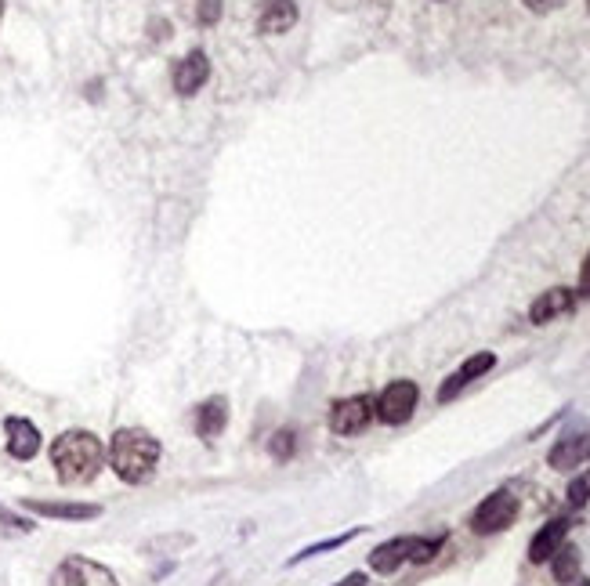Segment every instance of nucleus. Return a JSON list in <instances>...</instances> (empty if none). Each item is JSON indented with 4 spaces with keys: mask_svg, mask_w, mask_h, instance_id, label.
<instances>
[{
    "mask_svg": "<svg viewBox=\"0 0 590 586\" xmlns=\"http://www.w3.org/2000/svg\"><path fill=\"white\" fill-rule=\"evenodd\" d=\"M163 456V445L156 435H149L145 427H120L109 438V467L120 482L145 485L156 474Z\"/></svg>",
    "mask_w": 590,
    "mask_h": 586,
    "instance_id": "f257e3e1",
    "label": "nucleus"
},
{
    "mask_svg": "<svg viewBox=\"0 0 590 586\" xmlns=\"http://www.w3.org/2000/svg\"><path fill=\"white\" fill-rule=\"evenodd\" d=\"M51 464L62 485H87L102 471L105 445L95 431H66L51 442Z\"/></svg>",
    "mask_w": 590,
    "mask_h": 586,
    "instance_id": "f03ea898",
    "label": "nucleus"
},
{
    "mask_svg": "<svg viewBox=\"0 0 590 586\" xmlns=\"http://www.w3.org/2000/svg\"><path fill=\"white\" fill-rule=\"evenodd\" d=\"M518 511H522V503H518L514 492H507V489L489 492L486 500L475 507V514H471V532H475V536H496V532L511 529Z\"/></svg>",
    "mask_w": 590,
    "mask_h": 586,
    "instance_id": "7ed1b4c3",
    "label": "nucleus"
},
{
    "mask_svg": "<svg viewBox=\"0 0 590 586\" xmlns=\"http://www.w3.org/2000/svg\"><path fill=\"white\" fill-rule=\"evenodd\" d=\"M417 402H420V388L413 380H391L388 388L373 398V409H377V420H381V424L399 427L413 416Z\"/></svg>",
    "mask_w": 590,
    "mask_h": 586,
    "instance_id": "20e7f679",
    "label": "nucleus"
},
{
    "mask_svg": "<svg viewBox=\"0 0 590 586\" xmlns=\"http://www.w3.org/2000/svg\"><path fill=\"white\" fill-rule=\"evenodd\" d=\"M373 416H377V409H373L370 395L341 398V402L330 406V431H334V435H344V438L362 435V431L373 424Z\"/></svg>",
    "mask_w": 590,
    "mask_h": 586,
    "instance_id": "39448f33",
    "label": "nucleus"
},
{
    "mask_svg": "<svg viewBox=\"0 0 590 586\" xmlns=\"http://www.w3.org/2000/svg\"><path fill=\"white\" fill-rule=\"evenodd\" d=\"M51 586H120V583H116V576L105 565L73 554V558H66L51 572Z\"/></svg>",
    "mask_w": 590,
    "mask_h": 586,
    "instance_id": "423d86ee",
    "label": "nucleus"
},
{
    "mask_svg": "<svg viewBox=\"0 0 590 586\" xmlns=\"http://www.w3.org/2000/svg\"><path fill=\"white\" fill-rule=\"evenodd\" d=\"M496 366V355L493 351H478V355H471V359L460 362L453 373H449L446 380H442V388H438V402L446 406V402H453V398L460 395L464 388H471L475 380H482L489 373V369Z\"/></svg>",
    "mask_w": 590,
    "mask_h": 586,
    "instance_id": "0eeeda50",
    "label": "nucleus"
},
{
    "mask_svg": "<svg viewBox=\"0 0 590 586\" xmlns=\"http://www.w3.org/2000/svg\"><path fill=\"white\" fill-rule=\"evenodd\" d=\"M22 507L29 514H40V518H51V521H95L102 514L98 503H77V500H26Z\"/></svg>",
    "mask_w": 590,
    "mask_h": 586,
    "instance_id": "6e6552de",
    "label": "nucleus"
},
{
    "mask_svg": "<svg viewBox=\"0 0 590 586\" xmlns=\"http://www.w3.org/2000/svg\"><path fill=\"white\" fill-rule=\"evenodd\" d=\"M4 438H8V453L15 456V460H33V456L40 453V431L33 420H26V416H8L4 420Z\"/></svg>",
    "mask_w": 590,
    "mask_h": 586,
    "instance_id": "1a4fd4ad",
    "label": "nucleus"
},
{
    "mask_svg": "<svg viewBox=\"0 0 590 586\" xmlns=\"http://www.w3.org/2000/svg\"><path fill=\"white\" fill-rule=\"evenodd\" d=\"M590 460V431H580V435H562L551 445L547 453V464L554 471H576L580 464Z\"/></svg>",
    "mask_w": 590,
    "mask_h": 586,
    "instance_id": "9d476101",
    "label": "nucleus"
},
{
    "mask_svg": "<svg viewBox=\"0 0 590 586\" xmlns=\"http://www.w3.org/2000/svg\"><path fill=\"white\" fill-rule=\"evenodd\" d=\"M207 80H210V58H207V51H200V48L189 51V55L174 66V91L185 98L196 95Z\"/></svg>",
    "mask_w": 590,
    "mask_h": 586,
    "instance_id": "9b49d317",
    "label": "nucleus"
},
{
    "mask_svg": "<svg viewBox=\"0 0 590 586\" xmlns=\"http://www.w3.org/2000/svg\"><path fill=\"white\" fill-rule=\"evenodd\" d=\"M572 308H576V293L565 290V286H554V290L540 293L533 301L529 322H533V326H547V322L562 319V315H572Z\"/></svg>",
    "mask_w": 590,
    "mask_h": 586,
    "instance_id": "f8f14e48",
    "label": "nucleus"
},
{
    "mask_svg": "<svg viewBox=\"0 0 590 586\" xmlns=\"http://www.w3.org/2000/svg\"><path fill=\"white\" fill-rule=\"evenodd\" d=\"M192 424H196V435L203 438V442H218L221 431L229 427V398H207L200 409H196V416H192Z\"/></svg>",
    "mask_w": 590,
    "mask_h": 586,
    "instance_id": "ddd939ff",
    "label": "nucleus"
},
{
    "mask_svg": "<svg viewBox=\"0 0 590 586\" xmlns=\"http://www.w3.org/2000/svg\"><path fill=\"white\" fill-rule=\"evenodd\" d=\"M294 22H297L294 0H261L257 4V29L265 37H279L286 29H294Z\"/></svg>",
    "mask_w": 590,
    "mask_h": 586,
    "instance_id": "4468645a",
    "label": "nucleus"
},
{
    "mask_svg": "<svg viewBox=\"0 0 590 586\" xmlns=\"http://www.w3.org/2000/svg\"><path fill=\"white\" fill-rule=\"evenodd\" d=\"M569 529H572L569 518H551L547 525H540V532L529 539V561H533V565H543V561H551V554L565 543Z\"/></svg>",
    "mask_w": 590,
    "mask_h": 586,
    "instance_id": "2eb2a0df",
    "label": "nucleus"
},
{
    "mask_svg": "<svg viewBox=\"0 0 590 586\" xmlns=\"http://www.w3.org/2000/svg\"><path fill=\"white\" fill-rule=\"evenodd\" d=\"M410 547H413V536H395L381 547H373L370 554V568L377 576H395L406 561H410Z\"/></svg>",
    "mask_w": 590,
    "mask_h": 586,
    "instance_id": "dca6fc26",
    "label": "nucleus"
},
{
    "mask_svg": "<svg viewBox=\"0 0 590 586\" xmlns=\"http://www.w3.org/2000/svg\"><path fill=\"white\" fill-rule=\"evenodd\" d=\"M580 568H583V554H580V547H572V543H562V547L551 554V576H554V583L572 586L576 579H580Z\"/></svg>",
    "mask_w": 590,
    "mask_h": 586,
    "instance_id": "f3484780",
    "label": "nucleus"
},
{
    "mask_svg": "<svg viewBox=\"0 0 590 586\" xmlns=\"http://www.w3.org/2000/svg\"><path fill=\"white\" fill-rule=\"evenodd\" d=\"M366 529H348V532H341V536H330V539H319V543H308L305 550H297L294 558L286 561V568H297L301 561H308V558H319V554H330V550H341V547H348L352 539H359Z\"/></svg>",
    "mask_w": 590,
    "mask_h": 586,
    "instance_id": "a211bd4d",
    "label": "nucleus"
},
{
    "mask_svg": "<svg viewBox=\"0 0 590 586\" xmlns=\"http://www.w3.org/2000/svg\"><path fill=\"white\" fill-rule=\"evenodd\" d=\"M442 547H446V532H438V536H413L410 561L413 565H428V561H435V554Z\"/></svg>",
    "mask_w": 590,
    "mask_h": 586,
    "instance_id": "6ab92c4d",
    "label": "nucleus"
},
{
    "mask_svg": "<svg viewBox=\"0 0 590 586\" xmlns=\"http://www.w3.org/2000/svg\"><path fill=\"white\" fill-rule=\"evenodd\" d=\"M294 449H297V435L290 431V427L276 431V435H272V442H268V453H272V460H279V464L294 460Z\"/></svg>",
    "mask_w": 590,
    "mask_h": 586,
    "instance_id": "aec40b11",
    "label": "nucleus"
},
{
    "mask_svg": "<svg viewBox=\"0 0 590 586\" xmlns=\"http://www.w3.org/2000/svg\"><path fill=\"white\" fill-rule=\"evenodd\" d=\"M565 500H569V507H587V500H590V471H583L580 478H572L569 492H565Z\"/></svg>",
    "mask_w": 590,
    "mask_h": 586,
    "instance_id": "412c9836",
    "label": "nucleus"
},
{
    "mask_svg": "<svg viewBox=\"0 0 590 586\" xmlns=\"http://www.w3.org/2000/svg\"><path fill=\"white\" fill-rule=\"evenodd\" d=\"M196 19L203 26H214L221 19V0H200V8H196Z\"/></svg>",
    "mask_w": 590,
    "mask_h": 586,
    "instance_id": "4be33fe9",
    "label": "nucleus"
},
{
    "mask_svg": "<svg viewBox=\"0 0 590 586\" xmlns=\"http://www.w3.org/2000/svg\"><path fill=\"white\" fill-rule=\"evenodd\" d=\"M0 521H4V525H11V529H19V532H33V521H26V518H19V514L4 511V507H0Z\"/></svg>",
    "mask_w": 590,
    "mask_h": 586,
    "instance_id": "5701e85b",
    "label": "nucleus"
},
{
    "mask_svg": "<svg viewBox=\"0 0 590 586\" xmlns=\"http://www.w3.org/2000/svg\"><path fill=\"white\" fill-rule=\"evenodd\" d=\"M576 293H580V297H590V250L580 265V286H576Z\"/></svg>",
    "mask_w": 590,
    "mask_h": 586,
    "instance_id": "b1692460",
    "label": "nucleus"
},
{
    "mask_svg": "<svg viewBox=\"0 0 590 586\" xmlns=\"http://www.w3.org/2000/svg\"><path fill=\"white\" fill-rule=\"evenodd\" d=\"M334 586H366V572H348V576L341 579V583Z\"/></svg>",
    "mask_w": 590,
    "mask_h": 586,
    "instance_id": "393cba45",
    "label": "nucleus"
},
{
    "mask_svg": "<svg viewBox=\"0 0 590 586\" xmlns=\"http://www.w3.org/2000/svg\"><path fill=\"white\" fill-rule=\"evenodd\" d=\"M522 4H529L533 11H547V8H554L558 0H522Z\"/></svg>",
    "mask_w": 590,
    "mask_h": 586,
    "instance_id": "a878e982",
    "label": "nucleus"
},
{
    "mask_svg": "<svg viewBox=\"0 0 590 586\" xmlns=\"http://www.w3.org/2000/svg\"><path fill=\"white\" fill-rule=\"evenodd\" d=\"M572 586H590V579H576V583H572Z\"/></svg>",
    "mask_w": 590,
    "mask_h": 586,
    "instance_id": "bb28decb",
    "label": "nucleus"
},
{
    "mask_svg": "<svg viewBox=\"0 0 590 586\" xmlns=\"http://www.w3.org/2000/svg\"><path fill=\"white\" fill-rule=\"evenodd\" d=\"M0 19H4V0H0Z\"/></svg>",
    "mask_w": 590,
    "mask_h": 586,
    "instance_id": "cd10ccee",
    "label": "nucleus"
},
{
    "mask_svg": "<svg viewBox=\"0 0 590 586\" xmlns=\"http://www.w3.org/2000/svg\"><path fill=\"white\" fill-rule=\"evenodd\" d=\"M587 8H590V0H587Z\"/></svg>",
    "mask_w": 590,
    "mask_h": 586,
    "instance_id": "c85d7f7f",
    "label": "nucleus"
}]
</instances>
